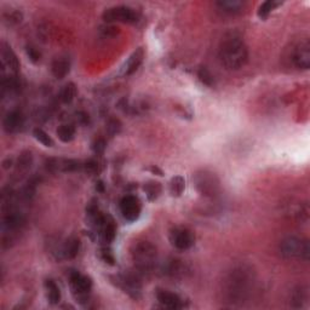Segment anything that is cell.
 Wrapping results in <instances>:
<instances>
[{"label": "cell", "mask_w": 310, "mask_h": 310, "mask_svg": "<svg viewBox=\"0 0 310 310\" xmlns=\"http://www.w3.org/2000/svg\"><path fill=\"white\" fill-rule=\"evenodd\" d=\"M103 20L105 22L135 23L138 21V14L130 6H113L103 12Z\"/></svg>", "instance_id": "7"}, {"label": "cell", "mask_w": 310, "mask_h": 310, "mask_svg": "<svg viewBox=\"0 0 310 310\" xmlns=\"http://www.w3.org/2000/svg\"><path fill=\"white\" fill-rule=\"evenodd\" d=\"M144 191L145 194H147L148 199H149L150 201H154L157 200L158 198H159V195L161 194V184L159 182H147L144 184Z\"/></svg>", "instance_id": "25"}, {"label": "cell", "mask_w": 310, "mask_h": 310, "mask_svg": "<svg viewBox=\"0 0 310 310\" xmlns=\"http://www.w3.org/2000/svg\"><path fill=\"white\" fill-rule=\"evenodd\" d=\"M245 268L234 269L225 280L224 292L229 302H243L252 286V274Z\"/></svg>", "instance_id": "2"}, {"label": "cell", "mask_w": 310, "mask_h": 310, "mask_svg": "<svg viewBox=\"0 0 310 310\" xmlns=\"http://www.w3.org/2000/svg\"><path fill=\"white\" fill-rule=\"evenodd\" d=\"M27 55L28 57H29V60L34 62V63H36V62L40 60V54L35 49L32 48V46H28L27 48Z\"/></svg>", "instance_id": "34"}, {"label": "cell", "mask_w": 310, "mask_h": 310, "mask_svg": "<svg viewBox=\"0 0 310 310\" xmlns=\"http://www.w3.org/2000/svg\"><path fill=\"white\" fill-rule=\"evenodd\" d=\"M194 184L198 191L204 197L213 198L219 191V181L215 173L203 170L194 176Z\"/></svg>", "instance_id": "5"}, {"label": "cell", "mask_w": 310, "mask_h": 310, "mask_svg": "<svg viewBox=\"0 0 310 310\" xmlns=\"http://www.w3.org/2000/svg\"><path fill=\"white\" fill-rule=\"evenodd\" d=\"M150 171H151V172H154V173H155V172L159 173V176H163V171L158 169V167H154V166H153V167H150Z\"/></svg>", "instance_id": "37"}, {"label": "cell", "mask_w": 310, "mask_h": 310, "mask_svg": "<svg viewBox=\"0 0 310 310\" xmlns=\"http://www.w3.org/2000/svg\"><path fill=\"white\" fill-rule=\"evenodd\" d=\"M76 94V89L75 85L73 83H68L61 91V101L63 102L64 104H69L70 102H73L74 97H75Z\"/></svg>", "instance_id": "27"}, {"label": "cell", "mask_w": 310, "mask_h": 310, "mask_svg": "<svg viewBox=\"0 0 310 310\" xmlns=\"http://www.w3.org/2000/svg\"><path fill=\"white\" fill-rule=\"evenodd\" d=\"M157 299L161 305L170 309H179L183 306V300L181 297L166 290H158Z\"/></svg>", "instance_id": "14"}, {"label": "cell", "mask_w": 310, "mask_h": 310, "mask_svg": "<svg viewBox=\"0 0 310 310\" xmlns=\"http://www.w3.org/2000/svg\"><path fill=\"white\" fill-rule=\"evenodd\" d=\"M96 188L100 189V190L102 191V190H103V183H102V182H98V185H96Z\"/></svg>", "instance_id": "38"}, {"label": "cell", "mask_w": 310, "mask_h": 310, "mask_svg": "<svg viewBox=\"0 0 310 310\" xmlns=\"http://www.w3.org/2000/svg\"><path fill=\"white\" fill-rule=\"evenodd\" d=\"M120 211H122L123 217L129 222L137 221L139 215H141V203L138 198L133 195H126L120 201Z\"/></svg>", "instance_id": "9"}, {"label": "cell", "mask_w": 310, "mask_h": 310, "mask_svg": "<svg viewBox=\"0 0 310 310\" xmlns=\"http://www.w3.org/2000/svg\"><path fill=\"white\" fill-rule=\"evenodd\" d=\"M88 119H89V118L85 113H78L76 114V120H79V123L85 124L86 122H88Z\"/></svg>", "instance_id": "36"}, {"label": "cell", "mask_w": 310, "mask_h": 310, "mask_svg": "<svg viewBox=\"0 0 310 310\" xmlns=\"http://www.w3.org/2000/svg\"><path fill=\"white\" fill-rule=\"evenodd\" d=\"M24 224V218L20 212L8 213L3 219V230L5 232L16 231Z\"/></svg>", "instance_id": "16"}, {"label": "cell", "mask_w": 310, "mask_h": 310, "mask_svg": "<svg viewBox=\"0 0 310 310\" xmlns=\"http://www.w3.org/2000/svg\"><path fill=\"white\" fill-rule=\"evenodd\" d=\"M45 291H46V298L51 304H58L61 300V291L57 284L51 279H48L45 281Z\"/></svg>", "instance_id": "21"}, {"label": "cell", "mask_w": 310, "mask_h": 310, "mask_svg": "<svg viewBox=\"0 0 310 310\" xmlns=\"http://www.w3.org/2000/svg\"><path fill=\"white\" fill-rule=\"evenodd\" d=\"M69 283L70 287H72V293L75 297L76 302H79L80 304L88 302L92 288L91 279L86 277V275H82L78 272H73L69 275Z\"/></svg>", "instance_id": "6"}, {"label": "cell", "mask_w": 310, "mask_h": 310, "mask_svg": "<svg viewBox=\"0 0 310 310\" xmlns=\"http://www.w3.org/2000/svg\"><path fill=\"white\" fill-rule=\"evenodd\" d=\"M216 5L221 9L222 11L228 12V14H238L244 9L245 4L240 0H221L217 2Z\"/></svg>", "instance_id": "22"}, {"label": "cell", "mask_w": 310, "mask_h": 310, "mask_svg": "<svg viewBox=\"0 0 310 310\" xmlns=\"http://www.w3.org/2000/svg\"><path fill=\"white\" fill-rule=\"evenodd\" d=\"M33 136L36 141L40 142L43 145H45V147H52V145H54V141H52L50 136H49L44 130L35 129L33 131Z\"/></svg>", "instance_id": "30"}, {"label": "cell", "mask_w": 310, "mask_h": 310, "mask_svg": "<svg viewBox=\"0 0 310 310\" xmlns=\"http://www.w3.org/2000/svg\"><path fill=\"white\" fill-rule=\"evenodd\" d=\"M306 302H308V292H306V290H303L302 287H298L293 292L292 305L294 308H302Z\"/></svg>", "instance_id": "28"}, {"label": "cell", "mask_w": 310, "mask_h": 310, "mask_svg": "<svg viewBox=\"0 0 310 310\" xmlns=\"http://www.w3.org/2000/svg\"><path fill=\"white\" fill-rule=\"evenodd\" d=\"M23 124H24V118L22 115V113L18 110L9 111V113L6 114V117L4 118V122H3L4 130L8 133L18 132L23 128Z\"/></svg>", "instance_id": "13"}, {"label": "cell", "mask_w": 310, "mask_h": 310, "mask_svg": "<svg viewBox=\"0 0 310 310\" xmlns=\"http://www.w3.org/2000/svg\"><path fill=\"white\" fill-rule=\"evenodd\" d=\"M198 76H199L200 82L205 84V85L207 86L215 85V78H213L212 73H211L206 67H201L200 69L198 70Z\"/></svg>", "instance_id": "31"}, {"label": "cell", "mask_w": 310, "mask_h": 310, "mask_svg": "<svg viewBox=\"0 0 310 310\" xmlns=\"http://www.w3.org/2000/svg\"><path fill=\"white\" fill-rule=\"evenodd\" d=\"M185 188V183L184 179L181 176H176V177H173L171 179V182H170V193H171L172 197H181L183 194V191H184Z\"/></svg>", "instance_id": "24"}, {"label": "cell", "mask_w": 310, "mask_h": 310, "mask_svg": "<svg viewBox=\"0 0 310 310\" xmlns=\"http://www.w3.org/2000/svg\"><path fill=\"white\" fill-rule=\"evenodd\" d=\"M80 250V241L76 238H69L68 240L62 245L61 255L66 259L75 258Z\"/></svg>", "instance_id": "19"}, {"label": "cell", "mask_w": 310, "mask_h": 310, "mask_svg": "<svg viewBox=\"0 0 310 310\" xmlns=\"http://www.w3.org/2000/svg\"><path fill=\"white\" fill-rule=\"evenodd\" d=\"M117 285L122 287L125 293H128L133 299H138L141 297V283L133 275H122L117 277Z\"/></svg>", "instance_id": "11"}, {"label": "cell", "mask_w": 310, "mask_h": 310, "mask_svg": "<svg viewBox=\"0 0 310 310\" xmlns=\"http://www.w3.org/2000/svg\"><path fill=\"white\" fill-rule=\"evenodd\" d=\"M120 129H122V124L118 119H111L109 120V123H108L107 125V132L109 133L110 136H115L118 132L120 131Z\"/></svg>", "instance_id": "32"}, {"label": "cell", "mask_w": 310, "mask_h": 310, "mask_svg": "<svg viewBox=\"0 0 310 310\" xmlns=\"http://www.w3.org/2000/svg\"><path fill=\"white\" fill-rule=\"evenodd\" d=\"M131 257L136 268L142 273H149L157 264L158 252L155 246L148 241H138L133 244Z\"/></svg>", "instance_id": "3"}, {"label": "cell", "mask_w": 310, "mask_h": 310, "mask_svg": "<svg viewBox=\"0 0 310 310\" xmlns=\"http://www.w3.org/2000/svg\"><path fill=\"white\" fill-rule=\"evenodd\" d=\"M52 74L57 78V79H63L67 76V74L70 70V62L67 57H57L55 58L51 64Z\"/></svg>", "instance_id": "18"}, {"label": "cell", "mask_w": 310, "mask_h": 310, "mask_svg": "<svg viewBox=\"0 0 310 310\" xmlns=\"http://www.w3.org/2000/svg\"><path fill=\"white\" fill-rule=\"evenodd\" d=\"M48 169L55 172H73L84 169V164L73 159H52L48 163Z\"/></svg>", "instance_id": "12"}, {"label": "cell", "mask_w": 310, "mask_h": 310, "mask_svg": "<svg viewBox=\"0 0 310 310\" xmlns=\"http://www.w3.org/2000/svg\"><path fill=\"white\" fill-rule=\"evenodd\" d=\"M219 60L227 69L238 70L249 60V50L245 42L238 34H229L219 46Z\"/></svg>", "instance_id": "1"}, {"label": "cell", "mask_w": 310, "mask_h": 310, "mask_svg": "<svg viewBox=\"0 0 310 310\" xmlns=\"http://www.w3.org/2000/svg\"><path fill=\"white\" fill-rule=\"evenodd\" d=\"M143 58H144L143 49L138 48L137 50L133 51L132 55L129 57V60L126 61L125 66H124L123 69L124 75H131V74L135 73L139 68V66L142 64V62H143Z\"/></svg>", "instance_id": "15"}, {"label": "cell", "mask_w": 310, "mask_h": 310, "mask_svg": "<svg viewBox=\"0 0 310 310\" xmlns=\"http://www.w3.org/2000/svg\"><path fill=\"white\" fill-rule=\"evenodd\" d=\"M279 251H280L281 256L287 259L297 258L308 260L310 255L308 240H304V239L297 237L285 238L280 243Z\"/></svg>", "instance_id": "4"}, {"label": "cell", "mask_w": 310, "mask_h": 310, "mask_svg": "<svg viewBox=\"0 0 310 310\" xmlns=\"http://www.w3.org/2000/svg\"><path fill=\"white\" fill-rule=\"evenodd\" d=\"M292 61L294 66L298 68V69H308L310 67V44L308 39L300 42L294 48Z\"/></svg>", "instance_id": "10"}, {"label": "cell", "mask_w": 310, "mask_h": 310, "mask_svg": "<svg viewBox=\"0 0 310 310\" xmlns=\"http://www.w3.org/2000/svg\"><path fill=\"white\" fill-rule=\"evenodd\" d=\"M170 241H171L172 246L177 250L185 251L193 246L195 237L188 228L176 227L170 231Z\"/></svg>", "instance_id": "8"}, {"label": "cell", "mask_w": 310, "mask_h": 310, "mask_svg": "<svg viewBox=\"0 0 310 310\" xmlns=\"http://www.w3.org/2000/svg\"><path fill=\"white\" fill-rule=\"evenodd\" d=\"M33 163V157L30 151H23L22 154L20 155L17 161V169L20 171H27V170L30 169Z\"/></svg>", "instance_id": "29"}, {"label": "cell", "mask_w": 310, "mask_h": 310, "mask_svg": "<svg viewBox=\"0 0 310 310\" xmlns=\"http://www.w3.org/2000/svg\"><path fill=\"white\" fill-rule=\"evenodd\" d=\"M105 145H107V143H105L103 138H97L92 142V150H94V153L97 155L103 154L105 150Z\"/></svg>", "instance_id": "33"}, {"label": "cell", "mask_w": 310, "mask_h": 310, "mask_svg": "<svg viewBox=\"0 0 310 310\" xmlns=\"http://www.w3.org/2000/svg\"><path fill=\"white\" fill-rule=\"evenodd\" d=\"M100 231L101 237L105 244H110L111 241L114 240V238H115L117 235V227L115 223H114L110 217H105V221L103 225H102V228L100 229Z\"/></svg>", "instance_id": "20"}, {"label": "cell", "mask_w": 310, "mask_h": 310, "mask_svg": "<svg viewBox=\"0 0 310 310\" xmlns=\"http://www.w3.org/2000/svg\"><path fill=\"white\" fill-rule=\"evenodd\" d=\"M2 57L3 63L8 66V68H10L11 72H18V69H20V61H18L17 56L15 55V52L12 51V49L6 43L2 44Z\"/></svg>", "instance_id": "17"}, {"label": "cell", "mask_w": 310, "mask_h": 310, "mask_svg": "<svg viewBox=\"0 0 310 310\" xmlns=\"http://www.w3.org/2000/svg\"><path fill=\"white\" fill-rule=\"evenodd\" d=\"M102 257H103V259L105 262H108L109 264H114V257L111 255L110 250L108 249H103L102 250Z\"/></svg>", "instance_id": "35"}, {"label": "cell", "mask_w": 310, "mask_h": 310, "mask_svg": "<svg viewBox=\"0 0 310 310\" xmlns=\"http://www.w3.org/2000/svg\"><path fill=\"white\" fill-rule=\"evenodd\" d=\"M283 5V3L281 2H277V0H269V2L263 3L262 5L259 6L258 9V17L262 18V20H264L269 16V14L273 10H275V9L279 8V6Z\"/></svg>", "instance_id": "26"}, {"label": "cell", "mask_w": 310, "mask_h": 310, "mask_svg": "<svg viewBox=\"0 0 310 310\" xmlns=\"http://www.w3.org/2000/svg\"><path fill=\"white\" fill-rule=\"evenodd\" d=\"M57 137L63 143H69L75 137V128L73 125H68V124L61 125L57 129Z\"/></svg>", "instance_id": "23"}]
</instances>
